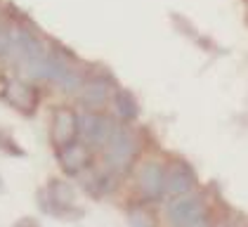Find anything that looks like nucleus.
<instances>
[{
  "label": "nucleus",
  "mask_w": 248,
  "mask_h": 227,
  "mask_svg": "<svg viewBox=\"0 0 248 227\" xmlns=\"http://www.w3.org/2000/svg\"><path fill=\"white\" fill-rule=\"evenodd\" d=\"M225 227H229V225H225Z\"/></svg>",
  "instance_id": "412c9836"
},
{
  "label": "nucleus",
  "mask_w": 248,
  "mask_h": 227,
  "mask_svg": "<svg viewBox=\"0 0 248 227\" xmlns=\"http://www.w3.org/2000/svg\"><path fill=\"white\" fill-rule=\"evenodd\" d=\"M45 196H40V206L45 208L50 215H57L64 220H76L78 215L69 213V211H78L76 208V192L71 185H66L64 180H50L47 187L43 189Z\"/></svg>",
  "instance_id": "f03ea898"
},
{
  "label": "nucleus",
  "mask_w": 248,
  "mask_h": 227,
  "mask_svg": "<svg viewBox=\"0 0 248 227\" xmlns=\"http://www.w3.org/2000/svg\"><path fill=\"white\" fill-rule=\"evenodd\" d=\"M111 130H114L111 121L102 114L85 112L83 116H78V135H83L88 147H102L109 140Z\"/></svg>",
  "instance_id": "20e7f679"
},
{
  "label": "nucleus",
  "mask_w": 248,
  "mask_h": 227,
  "mask_svg": "<svg viewBox=\"0 0 248 227\" xmlns=\"http://www.w3.org/2000/svg\"><path fill=\"white\" fill-rule=\"evenodd\" d=\"M69 69H71V64H69V59L62 55V52H57V50L45 52V76H43V81L59 83Z\"/></svg>",
  "instance_id": "9b49d317"
},
{
  "label": "nucleus",
  "mask_w": 248,
  "mask_h": 227,
  "mask_svg": "<svg viewBox=\"0 0 248 227\" xmlns=\"http://www.w3.org/2000/svg\"><path fill=\"white\" fill-rule=\"evenodd\" d=\"M104 147H107V154H104L107 166L118 175H123L133 168L135 161H137V154H140L137 140L133 137V132L125 130V128H114L109 140L104 142Z\"/></svg>",
  "instance_id": "f257e3e1"
},
{
  "label": "nucleus",
  "mask_w": 248,
  "mask_h": 227,
  "mask_svg": "<svg viewBox=\"0 0 248 227\" xmlns=\"http://www.w3.org/2000/svg\"><path fill=\"white\" fill-rule=\"evenodd\" d=\"M180 227H210L208 225V215H201V218L189 220V223H185V225H180Z\"/></svg>",
  "instance_id": "6ab92c4d"
},
{
  "label": "nucleus",
  "mask_w": 248,
  "mask_h": 227,
  "mask_svg": "<svg viewBox=\"0 0 248 227\" xmlns=\"http://www.w3.org/2000/svg\"><path fill=\"white\" fill-rule=\"evenodd\" d=\"M0 151H5V154H10V156H17V159L26 156V151L21 149L19 145L12 140V135L7 130H2V128H0Z\"/></svg>",
  "instance_id": "2eb2a0df"
},
{
  "label": "nucleus",
  "mask_w": 248,
  "mask_h": 227,
  "mask_svg": "<svg viewBox=\"0 0 248 227\" xmlns=\"http://www.w3.org/2000/svg\"><path fill=\"white\" fill-rule=\"evenodd\" d=\"M128 225L130 227H158V220L149 208L135 206L128 211Z\"/></svg>",
  "instance_id": "ddd939ff"
},
{
  "label": "nucleus",
  "mask_w": 248,
  "mask_h": 227,
  "mask_svg": "<svg viewBox=\"0 0 248 227\" xmlns=\"http://www.w3.org/2000/svg\"><path fill=\"white\" fill-rule=\"evenodd\" d=\"M137 185H140V192L144 199H149V201L161 199L166 194V168L158 161H147L140 168Z\"/></svg>",
  "instance_id": "0eeeda50"
},
{
  "label": "nucleus",
  "mask_w": 248,
  "mask_h": 227,
  "mask_svg": "<svg viewBox=\"0 0 248 227\" xmlns=\"http://www.w3.org/2000/svg\"><path fill=\"white\" fill-rule=\"evenodd\" d=\"M88 189H90L93 196H102V194H107V192L111 189V182H109L107 175H95V178L88 182Z\"/></svg>",
  "instance_id": "f3484780"
},
{
  "label": "nucleus",
  "mask_w": 248,
  "mask_h": 227,
  "mask_svg": "<svg viewBox=\"0 0 248 227\" xmlns=\"http://www.w3.org/2000/svg\"><path fill=\"white\" fill-rule=\"evenodd\" d=\"M114 107H116L118 118L125 121V123H130V121H135L140 116V104H137V99L128 90H118L114 95Z\"/></svg>",
  "instance_id": "f8f14e48"
},
{
  "label": "nucleus",
  "mask_w": 248,
  "mask_h": 227,
  "mask_svg": "<svg viewBox=\"0 0 248 227\" xmlns=\"http://www.w3.org/2000/svg\"><path fill=\"white\" fill-rule=\"evenodd\" d=\"M15 227H40V223L36 218H31V215H24V218H19V220L15 223Z\"/></svg>",
  "instance_id": "a211bd4d"
},
{
  "label": "nucleus",
  "mask_w": 248,
  "mask_h": 227,
  "mask_svg": "<svg viewBox=\"0 0 248 227\" xmlns=\"http://www.w3.org/2000/svg\"><path fill=\"white\" fill-rule=\"evenodd\" d=\"M196 187V173L189 163L185 161H175L170 170H166V192H170L172 196L187 194Z\"/></svg>",
  "instance_id": "9d476101"
},
{
  "label": "nucleus",
  "mask_w": 248,
  "mask_h": 227,
  "mask_svg": "<svg viewBox=\"0 0 248 227\" xmlns=\"http://www.w3.org/2000/svg\"><path fill=\"white\" fill-rule=\"evenodd\" d=\"M15 55V33L10 29H0V62H7Z\"/></svg>",
  "instance_id": "4468645a"
},
{
  "label": "nucleus",
  "mask_w": 248,
  "mask_h": 227,
  "mask_svg": "<svg viewBox=\"0 0 248 227\" xmlns=\"http://www.w3.org/2000/svg\"><path fill=\"white\" fill-rule=\"evenodd\" d=\"M2 97H5L7 104H12L17 112L26 114V116H31L36 112V107H38V93L26 81H7L5 90H2Z\"/></svg>",
  "instance_id": "423d86ee"
},
{
  "label": "nucleus",
  "mask_w": 248,
  "mask_h": 227,
  "mask_svg": "<svg viewBox=\"0 0 248 227\" xmlns=\"http://www.w3.org/2000/svg\"><path fill=\"white\" fill-rule=\"evenodd\" d=\"M59 166L66 175H80L85 173L90 166V149L88 145H80V142H71L66 147L59 149Z\"/></svg>",
  "instance_id": "1a4fd4ad"
},
{
  "label": "nucleus",
  "mask_w": 248,
  "mask_h": 227,
  "mask_svg": "<svg viewBox=\"0 0 248 227\" xmlns=\"http://www.w3.org/2000/svg\"><path fill=\"white\" fill-rule=\"evenodd\" d=\"M109 95H111V88L104 78H90V81H83L78 85V102L88 112L104 109V104L109 102Z\"/></svg>",
  "instance_id": "6e6552de"
},
{
  "label": "nucleus",
  "mask_w": 248,
  "mask_h": 227,
  "mask_svg": "<svg viewBox=\"0 0 248 227\" xmlns=\"http://www.w3.org/2000/svg\"><path fill=\"white\" fill-rule=\"evenodd\" d=\"M5 189H7L5 187V180H2V175H0V194H5Z\"/></svg>",
  "instance_id": "aec40b11"
},
{
  "label": "nucleus",
  "mask_w": 248,
  "mask_h": 227,
  "mask_svg": "<svg viewBox=\"0 0 248 227\" xmlns=\"http://www.w3.org/2000/svg\"><path fill=\"white\" fill-rule=\"evenodd\" d=\"M80 83H83V76H80V71L71 66V69H69V71L64 74V78L59 81L57 85L62 88V90H64V93H76V90H78V85H80Z\"/></svg>",
  "instance_id": "dca6fc26"
},
{
  "label": "nucleus",
  "mask_w": 248,
  "mask_h": 227,
  "mask_svg": "<svg viewBox=\"0 0 248 227\" xmlns=\"http://www.w3.org/2000/svg\"><path fill=\"white\" fill-rule=\"evenodd\" d=\"M50 137L59 149L78 140V114L69 107H57L50 121Z\"/></svg>",
  "instance_id": "7ed1b4c3"
},
{
  "label": "nucleus",
  "mask_w": 248,
  "mask_h": 227,
  "mask_svg": "<svg viewBox=\"0 0 248 227\" xmlns=\"http://www.w3.org/2000/svg\"><path fill=\"white\" fill-rule=\"evenodd\" d=\"M201 215H208L206 213V206L201 201V196H194V194H180L175 196L170 204H168V220H170L172 227H180L189 220H196Z\"/></svg>",
  "instance_id": "39448f33"
}]
</instances>
